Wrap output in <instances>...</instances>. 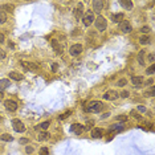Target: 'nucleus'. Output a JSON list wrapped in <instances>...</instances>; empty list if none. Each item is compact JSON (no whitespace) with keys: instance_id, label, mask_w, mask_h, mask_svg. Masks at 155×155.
Returning a JSON list of instances; mask_svg holds the SVG:
<instances>
[{"instance_id":"nucleus-1","label":"nucleus","mask_w":155,"mask_h":155,"mask_svg":"<svg viewBox=\"0 0 155 155\" xmlns=\"http://www.w3.org/2000/svg\"><path fill=\"white\" fill-rule=\"evenodd\" d=\"M103 107V103L101 101H90L89 103L85 106L86 113H100Z\"/></svg>"},{"instance_id":"nucleus-2","label":"nucleus","mask_w":155,"mask_h":155,"mask_svg":"<svg viewBox=\"0 0 155 155\" xmlns=\"http://www.w3.org/2000/svg\"><path fill=\"white\" fill-rule=\"evenodd\" d=\"M94 25H96L97 31L103 32L107 28V20L103 16H98V17H96V20H94Z\"/></svg>"},{"instance_id":"nucleus-3","label":"nucleus","mask_w":155,"mask_h":155,"mask_svg":"<svg viewBox=\"0 0 155 155\" xmlns=\"http://www.w3.org/2000/svg\"><path fill=\"white\" fill-rule=\"evenodd\" d=\"M94 20H96V16H94L93 11H87L85 13V16L82 17V24L85 25V27H90V25L93 24Z\"/></svg>"},{"instance_id":"nucleus-4","label":"nucleus","mask_w":155,"mask_h":155,"mask_svg":"<svg viewBox=\"0 0 155 155\" xmlns=\"http://www.w3.org/2000/svg\"><path fill=\"white\" fill-rule=\"evenodd\" d=\"M12 127H13V130H15L16 133H24V131H25L24 123H23L20 119H17V118L12 119Z\"/></svg>"},{"instance_id":"nucleus-5","label":"nucleus","mask_w":155,"mask_h":155,"mask_svg":"<svg viewBox=\"0 0 155 155\" xmlns=\"http://www.w3.org/2000/svg\"><path fill=\"white\" fill-rule=\"evenodd\" d=\"M82 50H84V48L81 44H74V45H72L69 48V55L72 57H77L82 53Z\"/></svg>"},{"instance_id":"nucleus-6","label":"nucleus","mask_w":155,"mask_h":155,"mask_svg":"<svg viewBox=\"0 0 155 155\" xmlns=\"http://www.w3.org/2000/svg\"><path fill=\"white\" fill-rule=\"evenodd\" d=\"M119 31L122 33H130L133 31V27H131L129 20H122V21L119 23Z\"/></svg>"},{"instance_id":"nucleus-7","label":"nucleus","mask_w":155,"mask_h":155,"mask_svg":"<svg viewBox=\"0 0 155 155\" xmlns=\"http://www.w3.org/2000/svg\"><path fill=\"white\" fill-rule=\"evenodd\" d=\"M4 106L8 112H16L17 110V102L15 100H7L4 102Z\"/></svg>"},{"instance_id":"nucleus-8","label":"nucleus","mask_w":155,"mask_h":155,"mask_svg":"<svg viewBox=\"0 0 155 155\" xmlns=\"http://www.w3.org/2000/svg\"><path fill=\"white\" fill-rule=\"evenodd\" d=\"M82 13H84V4L82 3H78V5L74 8V11H73V15H74V17L77 20H81L82 19Z\"/></svg>"},{"instance_id":"nucleus-9","label":"nucleus","mask_w":155,"mask_h":155,"mask_svg":"<svg viewBox=\"0 0 155 155\" xmlns=\"http://www.w3.org/2000/svg\"><path fill=\"white\" fill-rule=\"evenodd\" d=\"M118 97H119V94H118L115 90H107V92L103 94V100H107V101H114V100H117Z\"/></svg>"},{"instance_id":"nucleus-10","label":"nucleus","mask_w":155,"mask_h":155,"mask_svg":"<svg viewBox=\"0 0 155 155\" xmlns=\"http://www.w3.org/2000/svg\"><path fill=\"white\" fill-rule=\"evenodd\" d=\"M23 68H24L25 70H33V72H37L39 70V65L35 62H27V61H23L21 62Z\"/></svg>"},{"instance_id":"nucleus-11","label":"nucleus","mask_w":155,"mask_h":155,"mask_svg":"<svg viewBox=\"0 0 155 155\" xmlns=\"http://www.w3.org/2000/svg\"><path fill=\"white\" fill-rule=\"evenodd\" d=\"M70 131H72L73 134H76V135H80V134H82L84 127H82V125H80V123H74L70 126Z\"/></svg>"},{"instance_id":"nucleus-12","label":"nucleus","mask_w":155,"mask_h":155,"mask_svg":"<svg viewBox=\"0 0 155 155\" xmlns=\"http://www.w3.org/2000/svg\"><path fill=\"white\" fill-rule=\"evenodd\" d=\"M90 134H92V138H94V139H100L103 135V130L100 129V127H94Z\"/></svg>"},{"instance_id":"nucleus-13","label":"nucleus","mask_w":155,"mask_h":155,"mask_svg":"<svg viewBox=\"0 0 155 155\" xmlns=\"http://www.w3.org/2000/svg\"><path fill=\"white\" fill-rule=\"evenodd\" d=\"M131 82H133L134 86L139 87V86H142V84L144 82V78H143V77H141V76H135V77H133V78H131Z\"/></svg>"},{"instance_id":"nucleus-14","label":"nucleus","mask_w":155,"mask_h":155,"mask_svg":"<svg viewBox=\"0 0 155 155\" xmlns=\"http://www.w3.org/2000/svg\"><path fill=\"white\" fill-rule=\"evenodd\" d=\"M103 2H98V0H96V2H93L92 3V7H93V9L96 12H101L103 9Z\"/></svg>"},{"instance_id":"nucleus-15","label":"nucleus","mask_w":155,"mask_h":155,"mask_svg":"<svg viewBox=\"0 0 155 155\" xmlns=\"http://www.w3.org/2000/svg\"><path fill=\"white\" fill-rule=\"evenodd\" d=\"M9 78L11 80H15V81H21L24 78V76L21 73H17V72H11L9 73Z\"/></svg>"},{"instance_id":"nucleus-16","label":"nucleus","mask_w":155,"mask_h":155,"mask_svg":"<svg viewBox=\"0 0 155 155\" xmlns=\"http://www.w3.org/2000/svg\"><path fill=\"white\" fill-rule=\"evenodd\" d=\"M121 5H122L125 9H127V11H131V9H133V2H130V0H122V2H121Z\"/></svg>"},{"instance_id":"nucleus-17","label":"nucleus","mask_w":155,"mask_h":155,"mask_svg":"<svg viewBox=\"0 0 155 155\" xmlns=\"http://www.w3.org/2000/svg\"><path fill=\"white\" fill-rule=\"evenodd\" d=\"M122 20H125L123 13H115V15L112 16V21H113V23H118V24H119Z\"/></svg>"},{"instance_id":"nucleus-18","label":"nucleus","mask_w":155,"mask_h":155,"mask_svg":"<svg viewBox=\"0 0 155 155\" xmlns=\"http://www.w3.org/2000/svg\"><path fill=\"white\" fill-rule=\"evenodd\" d=\"M9 80L8 78H2L0 80V92H2V90H4V89H7V87L9 86Z\"/></svg>"},{"instance_id":"nucleus-19","label":"nucleus","mask_w":155,"mask_h":155,"mask_svg":"<svg viewBox=\"0 0 155 155\" xmlns=\"http://www.w3.org/2000/svg\"><path fill=\"white\" fill-rule=\"evenodd\" d=\"M52 46H53V49H55L57 53H62V46L60 45L57 40H52Z\"/></svg>"},{"instance_id":"nucleus-20","label":"nucleus","mask_w":155,"mask_h":155,"mask_svg":"<svg viewBox=\"0 0 155 155\" xmlns=\"http://www.w3.org/2000/svg\"><path fill=\"white\" fill-rule=\"evenodd\" d=\"M144 56H146V50H141V52H139V56H138V60H139V64H141V65H144V64H146Z\"/></svg>"},{"instance_id":"nucleus-21","label":"nucleus","mask_w":155,"mask_h":155,"mask_svg":"<svg viewBox=\"0 0 155 155\" xmlns=\"http://www.w3.org/2000/svg\"><path fill=\"white\" fill-rule=\"evenodd\" d=\"M154 94H155V86L154 85L150 86L149 89L144 92V96H146V97H154Z\"/></svg>"},{"instance_id":"nucleus-22","label":"nucleus","mask_w":155,"mask_h":155,"mask_svg":"<svg viewBox=\"0 0 155 155\" xmlns=\"http://www.w3.org/2000/svg\"><path fill=\"white\" fill-rule=\"evenodd\" d=\"M48 137H49V134L46 133V131H41V133L37 135V139L39 141H46L48 139Z\"/></svg>"},{"instance_id":"nucleus-23","label":"nucleus","mask_w":155,"mask_h":155,"mask_svg":"<svg viewBox=\"0 0 155 155\" xmlns=\"http://www.w3.org/2000/svg\"><path fill=\"white\" fill-rule=\"evenodd\" d=\"M0 139L4 141V142H12V141H13V137L9 135V134H3V135L0 137Z\"/></svg>"},{"instance_id":"nucleus-24","label":"nucleus","mask_w":155,"mask_h":155,"mask_svg":"<svg viewBox=\"0 0 155 155\" xmlns=\"http://www.w3.org/2000/svg\"><path fill=\"white\" fill-rule=\"evenodd\" d=\"M139 43L142 44V45H147V44H150V37L149 36H142V37L139 39Z\"/></svg>"},{"instance_id":"nucleus-25","label":"nucleus","mask_w":155,"mask_h":155,"mask_svg":"<svg viewBox=\"0 0 155 155\" xmlns=\"http://www.w3.org/2000/svg\"><path fill=\"white\" fill-rule=\"evenodd\" d=\"M155 73V64H153L151 66H149V68L146 69V74H149V76H153Z\"/></svg>"},{"instance_id":"nucleus-26","label":"nucleus","mask_w":155,"mask_h":155,"mask_svg":"<svg viewBox=\"0 0 155 155\" xmlns=\"http://www.w3.org/2000/svg\"><path fill=\"white\" fill-rule=\"evenodd\" d=\"M7 20V13L4 11H0V24H4Z\"/></svg>"},{"instance_id":"nucleus-27","label":"nucleus","mask_w":155,"mask_h":155,"mask_svg":"<svg viewBox=\"0 0 155 155\" xmlns=\"http://www.w3.org/2000/svg\"><path fill=\"white\" fill-rule=\"evenodd\" d=\"M48 154H49L48 147H41V149H40V153H39V155H48Z\"/></svg>"},{"instance_id":"nucleus-28","label":"nucleus","mask_w":155,"mask_h":155,"mask_svg":"<svg viewBox=\"0 0 155 155\" xmlns=\"http://www.w3.org/2000/svg\"><path fill=\"white\" fill-rule=\"evenodd\" d=\"M39 126H40V129H41V130H44V131H45V130H46V129H48V127H49V122H48V121H46V122H43V123H40Z\"/></svg>"},{"instance_id":"nucleus-29","label":"nucleus","mask_w":155,"mask_h":155,"mask_svg":"<svg viewBox=\"0 0 155 155\" xmlns=\"http://www.w3.org/2000/svg\"><path fill=\"white\" fill-rule=\"evenodd\" d=\"M126 84H127V80H126V78H121V80L117 82V85H118V86H125Z\"/></svg>"},{"instance_id":"nucleus-30","label":"nucleus","mask_w":155,"mask_h":155,"mask_svg":"<svg viewBox=\"0 0 155 155\" xmlns=\"http://www.w3.org/2000/svg\"><path fill=\"white\" fill-rule=\"evenodd\" d=\"M122 129H123V126L121 123H118V125H114V126L110 130H122Z\"/></svg>"},{"instance_id":"nucleus-31","label":"nucleus","mask_w":155,"mask_h":155,"mask_svg":"<svg viewBox=\"0 0 155 155\" xmlns=\"http://www.w3.org/2000/svg\"><path fill=\"white\" fill-rule=\"evenodd\" d=\"M129 94H130V93H129V92H127V90H123V92H122V93H121V94H119V96H121V97H122V98H127V97H129Z\"/></svg>"},{"instance_id":"nucleus-32","label":"nucleus","mask_w":155,"mask_h":155,"mask_svg":"<svg viewBox=\"0 0 155 155\" xmlns=\"http://www.w3.org/2000/svg\"><path fill=\"white\" fill-rule=\"evenodd\" d=\"M25 153L27 154H32L33 153V147L32 146H27L25 147Z\"/></svg>"},{"instance_id":"nucleus-33","label":"nucleus","mask_w":155,"mask_h":155,"mask_svg":"<svg viewBox=\"0 0 155 155\" xmlns=\"http://www.w3.org/2000/svg\"><path fill=\"white\" fill-rule=\"evenodd\" d=\"M5 52H4V50H3L2 48H0V60H3V59H5Z\"/></svg>"},{"instance_id":"nucleus-34","label":"nucleus","mask_w":155,"mask_h":155,"mask_svg":"<svg viewBox=\"0 0 155 155\" xmlns=\"http://www.w3.org/2000/svg\"><path fill=\"white\" fill-rule=\"evenodd\" d=\"M141 32H142V33H149L150 32V28H149V27H143V28L141 29Z\"/></svg>"},{"instance_id":"nucleus-35","label":"nucleus","mask_w":155,"mask_h":155,"mask_svg":"<svg viewBox=\"0 0 155 155\" xmlns=\"http://www.w3.org/2000/svg\"><path fill=\"white\" fill-rule=\"evenodd\" d=\"M147 59H149V61H150V62H153V64H154V55H153V53H150V55L147 56Z\"/></svg>"},{"instance_id":"nucleus-36","label":"nucleus","mask_w":155,"mask_h":155,"mask_svg":"<svg viewBox=\"0 0 155 155\" xmlns=\"http://www.w3.org/2000/svg\"><path fill=\"white\" fill-rule=\"evenodd\" d=\"M126 119H127L126 115H119V117H117V121H126Z\"/></svg>"},{"instance_id":"nucleus-37","label":"nucleus","mask_w":155,"mask_h":155,"mask_svg":"<svg viewBox=\"0 0 155 155\" xmlns=\"http://www.w3.org/2000/svg\"><path fill=\"white\" fill-rule=\"evenodd\" d=\"M20 143H21V144L28 143V139H27V138H21V139H20Z\"/></svg>"},{"instance_id":"nucleus-38","label":"nucleus","mask_w":155,"mask_h":155,"mask_svg":"<svg viewBox=\"0 0 155 155\" xmlns=\"http://www.w3.org/2000/svg\"><path fill=\"white\" fill-rule=\"evenodd\" d=\"M5 41V39H4V35H3V33H0V44H3Z\"/></svg>"},{"instance_id":"nucleus-39","label":"nucleus","mask_w":155,"mask_h":155,"mask_svg":"<svg viewBox=\"0 0 155 155\" xmlns=\"http://www.w3.org/2000/svg\"><path fill=\"white\" fill-rule=\"evenodd\" d=\"M138 110L142 113H146V107H143V106H138Z\"/></svg>"},{"instance_id":"nucleus-40","label":"nucleus","mask_w":155,"mask_h":155,"mask_svg":"<svg viewBox=\"0 0 155 155\" xmlns=\"http://www.w3.org/2000/svg\"><path fill=\"white\" fill-rule=\"evenodd\" d=\"M68 114H69V112H68V113H65V114H64V115H61V117H60V119H65V118L68 117Z\"/></svg>"},{"instance_id":"nucleus-41","label":"nucleus","mask_w":155,"mask_h":155,"mask_svg":"<svg viewBox=\"0 0 155 155\" xmlns=\"http://www.w3.org/2000/svg\"><path fill=\"white\" fill-rule=\"evenodd\" d=\"M153 84H154V80H153V78H150V80H149V85H150V86H153Z\"/></svg>"},{"instance_id":"nucleus-42","label":"nucleus","mask_w":155,"mask_h":155,"mask_svg":"<svg viewBox=\"0 0 155 155\" xmlns=\"http://www.w3.org/2000/svg\"><path fill=\"white\" fill-rule=\"evenodd\" d=\"M109 115H110V113H105V114H103V115H101V117H102V118H107Z\"/></svg>"},{"instance_id":"nucleus-43","label":"nucleus","mask_w":155,"mask_h":155,"mask_svg":"<svg viewBox=\"0 0 155 155\" xmlns=\"http://www.w3.org/2000/svg\"><path fill=\"white\" fill-rule=\"evenodd\" d=\"M52 69H53V72H56V70H57V65H56V64H53V66H52Z\"/></svg>"},{"instance_id":"nucleus-44","label":"nucleus","mask_w":155,"mask_h":155,"mask_svg":"<svg viewBox=\"0 0 155 155\" xmlns=\"http://www.w3.org/2000/svg\"><path fill=\"white\" fill-rule=\"evenodd\" d=\"M2 121H3V117H2V114H0V122H2Z\"/></svg>"}]
</instances>
